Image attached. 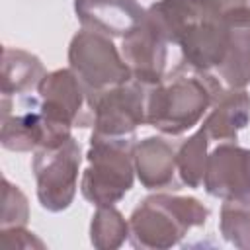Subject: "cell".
<instances>
[{
	"mask_svg": "<svg viewBox=\"0 0 250 250\" xmlns=\"http://www.w3.org/2000/svg\"><path fill=\"white\" fill-rule=\"evenodd\" d=\"M129 238V221L113 205H102L90 223V242L100 250L119 248Z\"/></svg>",
	"mask_w": 250,
	"mask_h": 250,
	"instance_id": "19",
	"label": "cell"
},
{
	"mask_svg": "<svg viewBox=\"0 0 250 250\" xmlns=\"http://www.w3.org/2000/svg\"><path fill=\"white\" fill-rule=\"evenodd\" d=\"M37 94L41 109L51 121L70 129L94 125L92 96L72 68L47 72L37 86Z\"/></svg>",
	"mask_w": 250,
	"mask_h": 250,
	"instance_id": "7",
	"label": "cell"
},
{
	"mask_svg": "<svg viewBox=\"0 0 250 250\" xmlns=\"http://www.w3.org/2000/svg\"><path fill=\"white\" fill-rule=\"evenodd\" d=\"M250 123V94L244 88H227L213 104L203 121V129L211 141L236 143L238 133Z\"/></svg>",
	"mask_w": 250,
	"mask_h": 250,
	"instance_id": "15",
	"label": "cell"
},
{
	"mask_svg": "<svg viewBox=\"0 0 250 250\" xmlns=\"http://www.w3.org/2000/svg\"><path fill=\"white\" fill-rule=\"evenodd\" d=\"M82 164L80 143L70 137L53 148H39L33 154V176L37 184V199L43 209L59 213L70 207Z\"/></svg>",
	"mask_w": 250,
	"mask_h": 250,
	"instance_id": "5",
	"label": "cell"
},
{
	"mask_svg": "<svg viewBox=\"0 0 250 250\" xmlns=\"http://www.w3.org/2000/svg\"><path fill=\"white\" fill-rule=\"evenodd\" d=\"M225 90L215 72L178 64L162 82L148 88L146 123L164 135H182L201 121Z\"/></svg>",
	"mask_w": 250,
	"mask_h": 250,
	"instance_id": "1",
	"label": "cell"
},
{
	"mask_svg": "<svg viewBox=\"0 0 250 250\" xmlns=\"http://www.w3.org/2000/svg\"><path fill=\"white\" fill-rule=\"evenodd\" d=\"M203 16L201 0H158L146 10V18L174 45H178L180 37Z\"/></svg>",
	"mask_w": 250,
	"mask_h": 250,
	"instance_id": "17",
	"label": "cell"
},
{
	"mask_svg": "<svg viewBox=\"0 0 250 250\" xmlns=\"http://www.w3.org/2000/svg\"><path fill=\"white\" fill-rule=\"evenodd\" d=\"M168 45L166 35L146 18L127 35L121 43V55L131 68L133 80L145 88H152L166 76L168 62Z\"/></svg>",
	"mask_w": 250,
	"mask_h": 250,
	"instance_id": "10",
	"label": "cell"
},
{
	"mask_svg": "<svg viewBox=\"0 0 250 250\" xmlns=\"http://www.w3.org/2000/svg\"><path fill=\"white\" fill-rule=\"evenodd\" d=\"M135 135L109 137L92 133L86 154L88 166L82 174L80 191L96 207L113 205L135 182Z\"/></svg>",
	"mask_w": 250,
	"mask_h": 250,
	"instance_id": "3",
	"label": "cell"
},
{
	"mask_svg": "<svg viewBox=\"0 0 250 250\" xmlns=\"http://www.w3.org/2000/svg\"><path fill=\"white\" fill-rule=\"evenodd\" d=\"M135 172L146 189H178L176 146L162 137H146L135 146Z\"/></svg>",
	"mask_w": 250,
	"mask_h": 250,
	"instance_id": "14",
	"label": "cell"
},
{
	"mask_svg": "<svg viewBox=\"0 0 250 250\" xmlns=\"http://www.w3.org/2000/svg\"><path fill=\"white\" fill-rule=\"evenodd\" d=\"M203 10L213 16V18H223L225 14L242 8V6H250V0H201Z\"/></svg>",
	"mask_w": 250,
	"mask_h": 250,
	"instance_id": "23",
	"label": "cell"
},
{
	"mask_svg": "<svg viewBox=\"0 0 250 250\" xmlns=\"http://www.w3.org/2000/svg\"><path fill=\"white\" fill-rule=\"evenodd\" d=\"M68 64L92 98L107 88L133 80L131 68L111 37L84 27L68 45Z\"/></svg>",
	"mask_w": 250,
	"mask_h": 250,
	"instance_id": "4",
	"label": "cell"
},
{
	"mask_svg": "<svg viewBox=\"0 0 250 250\" xmlns=\"http://www.w3.org/2000/svg\"><path fill=\"white\" fill-rule=\"evenodd\" d=\"M0 242L2 248L12 250V248H43V240H39L33 232L25 230V227H12V229H2L0 230Z\"/></svg>",
	"mask_w": 250,
	"mask_h": 250,
	"instance_id": "22",
	"label": "cell"
},
{
	"mask_svg": "<svg viewBox=\"0 0 250 250\" xmlns=\"http://www.w3.org/2000/svg\"><path fill=\"white\" fill-rule=\"evenodd\" d=\"M209 219V209L195 197L154 193L137 205L129 217V240L135 248L164 250Z\"/></svg>",
	"mask_w": 250,
	"mask_h": 250,
	"instance_id": "2",
	"label": "cell"
},
{
	"mask_svg": "<svg viewBox=\"0 0 250 250\" xmlns=\"http://www.w3.org/2000/svg\"><path fill=\"white\" fill-rule=\"evenodd\" d=\"M209 135L203 127H199L191 137H188L178 148H176V166H178V178L180 184L188 188H199L203 186L205 178V166L209 158Z\"/></svg>",
	"mask_w": 250,
	"mask_h": 250,
	"instance_id": "18",
	"label": "cell"
},
{
	"mask_svg": "<svg viewBox=\"0 0 250 250\" xmlns=\"http://www.w3.org/2000/svg\"><path fill=\"white\" fill-rule=\"evenodd\" d=\"M219 229L223 238L240 250H250V203L225 201Z\"/></svg>",
	"mask_w": 250,
	"mask_h": 250,
	"instance_id": "20",
	"label": "cell"
},
{
	"mask_svg": "<svg viewBox=\"0 0 250 250\" xmlns=\"http://www.w3.org/2000/svg\"><path fill=\"white\" fill-rule=\"evenodd\" d=\"M0 117V143L8 150L35 152L39 148H53L70 139V127L51 121L39 104V98L21 100V107L16 109L12 98L2 96Z\"/></svg>",
	"mask_w": 250,
	"mask_h": 250,
	"instance_id": "6",
	"label": "cell"
},
{
	"mask_svg": "<svg viewBox=\"0 0 250 250\" xmlns=\"http://www.w3.org/2000/svg\"><path fill=\"white\" fill-rule=\"evenodd\" d=\"M223 21L229 43L225 61L215 74L227 88H246L250 84V6L225 14Z\"/></svg>",
	"mask_w": 250,
	"mask_h": 250,
	"instance_id": "13",
	"label": "cell"
},
{
	"mask_svg": "<svg viewBox=\"0 0 250 250\" xmlns=\"http://www.w3.org/2000/svg\"><path fill=\"white\" fill-rule=\"evenodd\" d=\"M146 94L148 88L135 80L96 94L92 98L94 133L109 137L133 135L139 125L146 123Z\"/></svg>",
	"mask_w": 250,
	"mask_h": 250,
	"instance_id": "8",
	"label": "cell"
},
{
	"mask_svg": "<svg viewBox=\"0 0 250 250\" xmlns=\"http://www.w3.org/2000/svg\"><path fill=\"white\" fill-rule=\"evenodd\" d=\"M29 219V205L27 197L21 193V189L14 184H10L8 178L2 180V219L0 229H12V227H25Z\"/></svg>",
	"mask_w": 250,
	"mask_h": 250,
	"instance_id": "21",
	"label": "cell"
},
{
	"mask_svg": "<svg viewBox=\"0 0 250 250\" xmlns=\"http://www.w3.org/2000/svg\"><path fill=\"white\" fill-rule=\"evenodd\" d=\"M229 33L223 18L205 16L195 21L178 41L182 53V64L193 70L215 72L227 55Z\"/></svg>",
	"mask_w": 250,
	"mask_h": 250,
	"instance_id": "11",
	"label": "cell"
},
{
	"mask_svg": "<svg viewBox=\"0 0 250 250\" xmlns=\"http://www.w3.org/2000/svg\"><path fill=\"white\" fill-rule=\"evenodd\" d=\"M74 12L84 29L107 37H127L146 10L137 0H74Z\"/></svg>",
	"mask_w": 250,
	"mask_h": 250,
	"instance_id": "12",
	"label": "cell"
},
{
	"mask_svg": "<svg viewBox=\"0 0 250 250\" xmlns=\"http://www.w3.org/2000/svg\"><path fill=\"white\" fill-rule=\"evenodd\" d=\"M43 62L21 49L4 47L2 51V96L16 98L25 96L39 86L45 76Z\"/></svg>",
	"mask_w": 250,
	"mask_h": 250,
	"instance_id": "16",
	"label": "cell"
},
{
	"mask_svg": "<svg viewBox=\"0 0 250 250\" xmlns=\"http://www.w3.org/2000/svg\"><path fill=\"white\" fill-rule=\"evenodd\" d=\"M203 188L223 201L250 203V148L219 143L209 152Z\"/></svg>",
	"mask_w": 250,
	"mask_h": 250,
	"instance_id": "9",
	"label": "cell"
}]
</instances>
